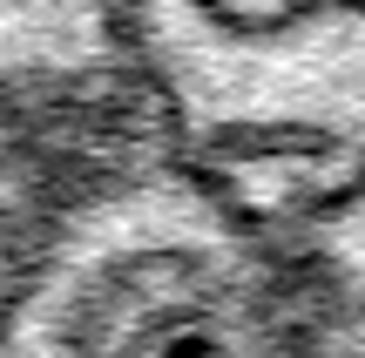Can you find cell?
I'll return each mask as SVG.
<instances>
[{
  "label": "cell",
  "instance_id": "cell-1",
  "mask_svg": "<svg viewBox=\"0 0 365 358\" xmlns=\"http://www.w3.org/2000/svg\"><path fill=\"white\" fill-rule=\"evenodd\" d=\"M0 358H312L291 243L129 108L0 305Z\"/></svg>",
  "mask_w": 365,
  "mask_h": 358
},
{
  "label": "cell",
  "instance_id": "cell-2",
  "mask_svg": "<svg viewBox=\"0 0 365 358\" xmlns=\"http://www.w3.org/2000/svg\"><path fill=\"white\" fill-rule=\"evenodd\" d=\"M122 88L217 196L298 230L365 176V0H108Z\"/></svg>",
  "mask_w": 365,
  "mask_h": 358
},
{
  "label": "cell",
  "instance_id": "cell-3",
  "mask_svg": "<svg viewBox=\"0 0 365 358\" xmlns=\"http://www.w3.org/2000/svg\"><path fill=\"white\" fill-rule=\"evenodd\" d=\"M135 108L129 88L108 95H41V102H0V305L34 270L61 203L75 196L95 149L115 135Z\"/></svg>",
  "mask_w": 365,
  "mask_h": 358
},
{
  "label": "cell",
  "instance_id": "cell-4",
  "mask_svg": "<svg viewBox=\"0 0 365 358\" xmlns=\"http://www.w3.org/2000/svg\"><path fill=\"white\" fill-rule=\"evenodd\" d=\"M122 88L108 0H0V102Z\"/></svg>",
  "mask_w": 365,
  "mask_h": 358
},
{
  "label": "cell",
  "instance_id": "cell-5",
  "mask_svg": "<svg viewBox=\"0 0 365 358\" xmlns=\"http://www.w3.org/2000/svg\"><path fill=\"white\" fill-rule=\"evenodd\" d=\"M304 352L312 358H365V176L339 203L291 230Z\"/></svg>",
  "mask_w": 365,
  "mask_h": 358
}]
</instances>
